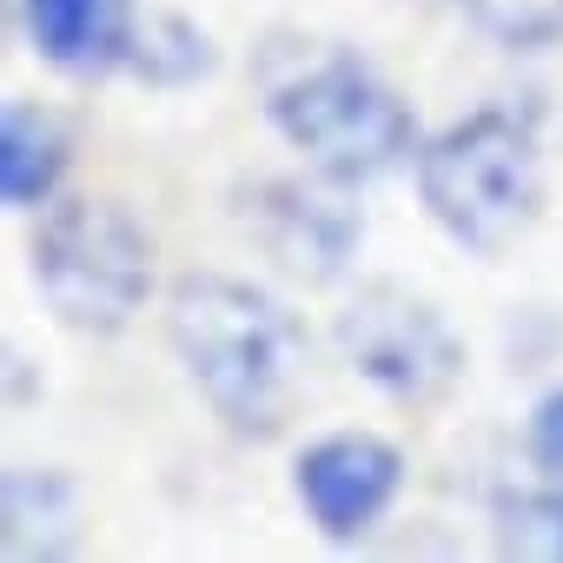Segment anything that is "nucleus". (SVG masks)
I'll return each instance as SVG.
<instances>
[{"label":"nucleus","mask_w":563,"mask_h":563,"mask_svg":"<svg viewBox=\"0 0 563 563\" xmlns=\"http://www.w3.org/2000/svg\"><path fill=\"white\" fill-rule=\"evenodd\" d=\"M265 120L332 186L378 179V173L418 159V146H424L411 107L358 54H325V60L299 67L292 80H278L272 100H265Z\"/></svg>","instance_id":"obj_3"},{"label":"nucleus","mask_w":563,"mask_h":563,"mask_svg":"<svg viewBox=\"0 0 563 563\" xmlns=\"http://www.w3.org/2000/svg\"><path fill=\"white\" fill-rule=\"evenodd\" d=\"M166 339L225 431L272 438L286 424L306 378V332L272 292L225 272H186L166 299Z\"/></svg>","instance_id":"obj_1"},{"label":"nucleus","mask_w":563,"mask_h":563,"mask_svg":"<svg viewBox=\"0 0 563 563\" xmlns=\"http://www.w3.org/2000/svg\"><path fill=\"white\" fill-rule=\"evenodd\" d=\"M471 8H477V21H484L490 34H504V41H517V47L563 34V0H471Z\"/></svg>","instance_id":"obj_11"},{"label":"nucleus","mask_w":563,"mask_h":563,"mask_svg":"<svg viewBox=\"0 0 563 563\" xmlns=\"http://www.w3.org/2000/svg\"><path fill=\"white\" fill-rule=\"evenodd\" d=\"M292 490L312 517L319 537L332 543H352L365 530L385 523V510L398 504L405 490V451L378 431H332L319 444L299 451L292 464Z\"/></svg>","instance_id":"obj_6"},{"label":"nucleus","mask_w":563,"mask_h":563,"mask_svg":"<svg viewBox=\"0 0 563 563\" xmlns=\"http://www.w3.org/2000/svg\"><path fill=\"white\" fill-rule=\"evenodd\" d=\"M67 166H74V140L60 113H47L41 100H8V113H0V192H8V206L14 212L54 206Z\"/></svg>","instance_id":"obj_9"},{"label":"nucleus","mask_w":563,"mask_h":563,"mask_svg":"<svg viewBox=\"0 0 563 563\" xmlns=\"http://www.w3.org/2000/svg\"><path fill=\"white\" fill-rule=\"evenodd\" d=\"M34 286L74 332H120L153 292V239L120 199H60L34 225Z\"/></svg>","instance_id":"obj_4"},{"label":"nucleus","mask_w":563,"mask_h":563,"mask_svg":"<svg viewBox=\"0 0 563 563\" xmlns=\"http://www.w3.org/2000/svg\"><path fill=\"white\" fill-rule=\"evenodd\" d=\"M21 27L34 54L67 80H100L113 67H133L140 47L133 0H21Z\"/></svg>","instance_id":"obj_8"},{"label":"nucleus","mask_w":563,"mask_h":563,"mask_svg":"<svg viewBox=\"0 0 563 563\" xmlns=\"http://www.w3.org/2000/svg\"><path fill=\"white\" fill-rule=\"evenodd\" d=\"M418 199L444 239L477 258L510 252L543 212L537 126L510 107H477L418 146Z\"/></svg>","instance_id":"obj_2"},{"label":"nucleus","mask_w":563,"mask_h":563,"mask_svg":"<svg viewBox=\"0 0 563 563\" xmlns=\"http://www.w3.org/2000/svg\"><path fill=\"white\" fill-rule=\"evenodd\" d=\"M239 212H245L252 239L286 272H299V278H339L345 258H352V245H358V232H365L358 206H345V199H332L319 186H299V179H258V186H245Z\"/></svg>","instance_id":"obj_7"},{"label":"nucleus","mask_w":563,"mask_h":563,"mask_svg":"<svg viewBox=\"0 0 563 563\" xmlns=\"http://www.w3.org/2000/svg\"><path fill=\"white\" fill-rule=\"evenodd\" d=\"M332 339H339L345 365L398 405H438L464 372V339L451 332V319L424 292L398 286V278L358 286L352 306L339 312Z\"/></svg>","instance_id":"obj_5"},{"label":"nucleus","mask_w":563,"mask_h":563,"mask_svg":"<svg viewBox=\"0 0 563 563\" xmlns=\"http://www.w3.org/2000/svg\"><path fill=\"white\" fill-rule=\"evenodd\" d=\"M530 464L550 484H563V391L537 398V411H530Z\"/></svg>","instance_id":"obj_12"},{"label":"nucleus","mask_w":563,"mask_h":563,"mask_svg":"<svg viewBox=\"0 0 563 563\" xmlns=\"http://www.w3.org/2000/svg\"><path fill=\"white\" fill-rule=\"evenodd\" d=\"M497 550L523 563H563V484L517 490L497 504Z\"/></svg>","instance_id":"obj_10"}]
</instances>
